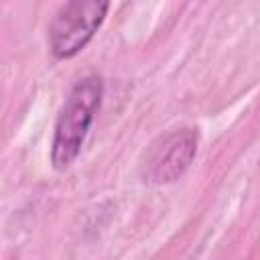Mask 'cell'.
I'll return each mask as SVG.
<instances>
[{"mask_svg": "<svg viewBox=\"0 0 260 260\" xmlns=\"http://www.w3.org/2000/svg\"><path fill=\"white\" fill-rule=\"evenodd\" d=\"M110 8V0H67L49 28L55 59H71L93 39Z\"/></svg>", "mask_w": 260, "mask_h": 260, "instance_id": "obj_2", "label": "cell"}, {"mask_svg": "<svg viewBox=\"0 0 260 260\" xmlns=\"http://www.w3.org/2000/svg\"><path fill=\"white\" fill-rule=\"evenodd\" d=\"M197 152V132L191 128L173 130L160 136L142 162V177L148 183H171L179 179Z\"/></svg>", "mask_w": 260, "mask_h": 260, "instance_id": "obj_3", "label": "cell"}, {"mask_svg": "<svg viewBox=\"0 0 260 260\" xmlns=\"http://www.w3.org/2000/svg\"><path fill=\"white\" fill-rule=\"evenodd\" d=\"M104 95V81L98 75H87L79 79L59 112L53 144H51V162L57 171H65L81 152L87 130L100 110Z\"/></svg>", "mask_w": 260, "mask_h": 260, "instance_id": "obj_1", "label": "cell"}]
</instances>
